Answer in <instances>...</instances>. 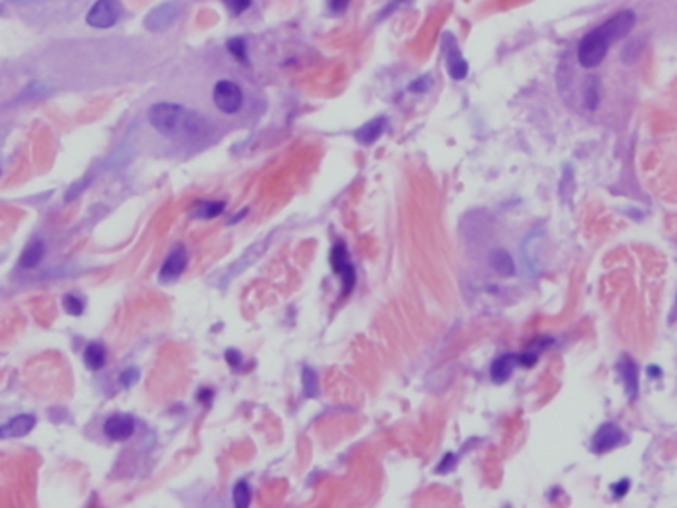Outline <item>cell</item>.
Returning <instances> with one entry per match:
<instances>
[{"label":"cell","mask_w":677,"mask_h":508,"mask_svg":"<svg viewBox=\"0 0 677 508\" xmlns=\"http://www.w3.org/2000/svg\"><path fill=\"white\" fill-rule=\"evenodd\" d=\"M515 362H521V356H515V354H505L501 358H497L491 366V380L493 382H505V380L511 376L513 368H515Z\"/></svg>","instance_id":"obj_13"},{"label":"cell","mask_w":677,"mask_h":508,"mask_svg":"<svg viewBox=\"0 0 677 508\" xmlns=\"http://www.w3.org/2000/svg\"><path fill=\"white\" fill-rule=\"evenodd\" d=\"M123 14V6L119 0H96V4L89 9L86 22L97 30H107L119 22Z\"/></svg>","instance_id":"obj_4"},{"label":"cell","mask_w":677,"mask_h":508,"mask_svg":"<svg viewBox=\"0 0 677 508\" xmlns=\"http://www.w3.org/2000/svg\"><path fill=\"white\" fill-rule=\"evenodd\" d=\"M224 4H226V9L230 10V14L240 16V14H244L246 10L250 9L252 0H224Z\"/></svg>","instance_id":"obj_23"},{"label":"cell","mask_w":677,"mask_h":508,"mask_svg":"<svg viewBox=\"0 0 677 508\" xmlns=\"http://www.w3.org/2000/svg\"><path fill=\"white\" fill-rule=\"evenodd\" d=\"M46 253V245L44 241L34 240L30 245H26V250L22 251V258H20V268L24 269H34L40 265V261L44 259Z\"/></svg>","instance_id":"obj_14"},{"label":"cell","mask_w":677,"mask_h":508,"mask_svg":"<svg viewBox=\"0 0 677 508\" xmlns=\"http://www.w3.org/2000/svg\"><path fill=\"white\" fill-rule=\"evenodd\" d=\"M489 263H491V268H493L499 275L511 277L513 273H515V263H513V258L505 250L493 251V253H491V258H489Z\"/></svg>","instance_id":"obj_15"},{"label":"cell","mask_w":677,"mask_h":508,"mask_svg":"<svg viewBox=\"0 0 677 508\" xmlns=\"http://www.w3.org/2000/svg\"><path fill=\"white\" fill-rule=\"evenodd\" d=\"M184 111H186V107H183V105L171 103V101H161V103L151 105L147 117L151 127H153L159 135L179 141L181 129H183Z\"/></svg>","instance_id":"obj_2"},{"label":"cell","mask_w":677,"mask_h":508,"mask_svg":"<svg viewBox=\"0 0 677 508\" xmlns=\"http://www.w3.org/2000/svg\"><path fill=\"white\" fill-rule=\"evenodd\" d=\"M104 433L111 441H127L135 433V420L131 415H111L104 422Z\"/></svg>","instance_id":"obj_8"},{"label":"cell","mask_w":677,"mask_h":508,"mask_svg":"<svg viewBox=\"0 0 677 508\" xmlns=\"http://www.w3.org/2000/svg\"><path fill=\"white\" fill-rule=\"evenodd\" d=\"M226 360L234 362V364H232V366H236V364H238V362H240V356H238V354H236V352H230V354H226Z\"/></svg>","instance_id":"obj_27"},{"label":"cell","mask_w":677,"mask_h":508,"mask_svg":"<svg viewBox=\"0 0 677 508\" xmlns=\"http://www.w3.org/2000/svg\"><path fill=\"white\" fill-rule=\"evenodd\" d=\"M250 499H252V494H250V487H248V482L240 481L234 487V492H232V500H234V504L238 508L248 507V504H250Z\"/></svg>","instance_id":"obj_20"},{"label":"cell","mask_w":677,"mask_h":508,"mask_svg":"<svg viewBox=\"0 0 677 508\" xmlns=\"http://www.w3.org/2000/svg\"><path fill=\"white\" fill-rule=\"evenodd\" d=\"M443 52H446V61H448V73L451 79L461 81V79L468 76V61L461 58V52L458 50V44L453 40V36L446 34L443 36Z\"/></svg>","instance_id":"obj_6"},{"label":"cell","mask_w":677,"mask_h":508,"mask_svg":"<svg viewBox=\"0 0 677 508\" xmlns=\"http://www.w3.org/2000/svg\"><path fill=\"white\" fill-rule=\"evenodd\" d=\"M137 380H139V370H137V368H127L125 372H121V376H119V384L125 386V388H129V386H133Z\"/></svg>","instance_id":"obj_24"},{"label":"cell","mask_w":677,"mask_h":508,"mask_svg":"<svg viewBox=\"0 0 677 508\" xmlns=\"http://www.w3.org/2000/svg\"><path fill=\"white\" fill-rule=\"evenodd\" d=\"M107 362V348L101 342H89L84 350V364L89 370H101Z\"/></svg>","instance_id":"obj_12"},{"label":"cell","mask_w":677,"mask_h":508,"mask_svg":"<svg viewBox=\"0 0 677 508\" xmlns=\"http://www.w3.org/2000/svg\"><path fill=\"white\" fill-rule=\"evenodd\" d=\"M61 307H64V310H66L68 315H71V317H79V315H84V310H86V303H84V299H79L78 295L68 293L61 297Z\"/></svg>","instance_id":"obj_18"},{"label":"cell","mask_w":677,"mask_h":508,"mask_svg":"<svg viewBox=\"0 0 677 508\" xmlns=\"http://www.w3.org/2000/svg\"><path fill=\"white\" fill-rule=\"evenodd\" d=\"M224 212V202H206V204H200L196 208L194 215L202 218V220H210V218H216Z\"/></svg>","instance_id":"obj_19"},{"label":"cell","mask_w":677,"mask_h":508,"mask_svg":"<svg viewBox=\"0 0 677 508\" xmlns=\"http://www.w3.org/2000/svg\"><path fill=\"white\" fill-rule=\"evenodd\" d=\"M226 48H228V52L232 54L238 61H246V58H248V54H246V40H244V38H232L230 42L226 44Z\"/></svg>","instance_id":"obj_21"},{"label":"cell","mask_w":677,"mask_h":508,"mask_svg":"<svg viewBox=\"0 0 677 508\" xmlns=\"http://www.w3.org/2000/svg\"><path fill=\"white\" fill-rule=\"evenodd\" d=\"M384 125H386V121L382 119V117L371 121V123H366L365 127H361V129L356 131V138H358L363 145H371V143H374L376 138L381 137L382 131H384Z\"/></svg>","instance_id":"obj_16"},{"label":"cell","mask_w":677,"mask_h":508,"mask_svg":"<svg viewBox=\"0 0 677 508\" xmlns=\"http://www.w3.org/2000/svg\"><path fill=\"white\" fill-rule=\"evenodd\" d=\"M634 24L636 14L632 10H620L614 16L608 18L602 26L591 30V32L581 40L578 50H576L578 64L586 69L600 66V64L604 61V58H606L608 48L616 42V40L628 36V32H632Z\"/></svg>","instance_id":"obj_1"},{"label":"cell","mask_w":677,"mask_h":508,"mask_svg":"<svg viewBox=\"0 0 677 508\" xmlns=\"http://www.w3.org/2000/svg\"><path fill=\"white\" fill-rule=\"evenodd\" d=\"M87 178H84V181L81 182H78V184H74V186H71V192H68V194H66V200H74V196H76V194H81V188H84V186H86L87 184Z\"/></svg>","instance_id":"obj_26"},{"label":"cell","mask_w":677,"mask_h":508,"mask_svg":"<svg viewBox=\"0 0 677 508\" xmlns=\"http://www.w3.org/2000/svg\"><path fill=\"white\" fill-rule=\"evenodd\" d=\"M333 268H335V273L341 275L343 283H345V293H348V289L355 283V269L348 263L347 253H345V248H343V245H338V248H335V251H333Z\"/></svg>","instance_id":"obj_11"},{"label":"cell","mask_w":677,"mask_h":508,"mask_svg":"<svg viewBox=\"0 0 677 508\" xmlns=\"http://www.w3.org/2000/svg\"><path fill=\"white\" fill-rule=\"evenodd\" d=\"M620 372H622V376H624L628 394H630V397H634L636 390H638V372H636L634 362L622 360V364H620Z\"/></svg>","instance_id":"obj_17"},{"label":"cell","mask_w":677,"mask_h":508,"mask_svg":"<svg viewBox=\"0 0 677 508\" xmlns=\"http://www.w3.org/2000/svg\"><path fill=\"white\" fill-rule=\"evenodd\" d=\"M186 263H189L186 250H184L183 245H176V248L166 255L165 263H163V268H161V273H159V281H161V283H171L174 279H179V277L183 275L184 269H186Z\"/></svg>","instance_id":"obj_7"},{"label":"cell","mask_w":677,"mask_h":508,"mask_svg":"<svg viewBox=\"0 0 677 508\" xmlns=\"http://www.w3.org/2000/svg\"><path fill=\"white\" fill-rule=\"evenodd\" d=\"M212 105L220 115L226 117H236L240 115L246 103V95H244L242 86L234 79H218L212 87Z\"/></svg>","instance_id":"obj_3"},{"label":"cell","mask_w":677,"mask_h":508,"mask_svg":"<svg viewBox=\"0 0 677 508\" xmlns=\"http://www.w3.org/2000/svg\"><path fill=\"white\" fill-rule=\"evenodd\" d=\"M36 427V415L22 414L0 425V440H18L24 437Z\"/></svg>","instance_id":"obj_9"},{"label":"cell","mask_w":677,"mask_h":508,"mask_svg":"<svg viewBox=\"0 0 677 508\" xmlns=\"http://www.w3.org/2000/svg\"><path fill=\"white\" fill-rule=\"evenodd\" d=\"M622 440H624V435H622L620 427L614 425V423H606V425H602V427L596 431V435H594V440H592V447H594L596 453H606L610 449L616 447Z\"/></svg>","instance_id":"obj_10"},{"label":"cell","mask_w":677,"mask_h":508,"mask_svg":"<svg viewBox=\"0 0 677 508\" xmlns=\"http://www.w3.org/2000/svg\"><path fill=\"white\" fill-rule=\"evenodd\" d=\"M584 101H586V107L594 111L596 109V103H598V89H596V79L591 78L588 79V83H586V89H584Z\"/></svg>","instance_id":"obj_22"},{"label":"cell","mask_w":677,"mask_h":508,"mask_svg":"<svg viewBox=\"0 0 677 508\" xmlns=\"http://www.w3.org/2000/svg\"><path fill=\"white\" fill-rule=\"evenodd\" d=\"M179 4L176 2H165L161 6H156L145 18V28L151 32H165L166 28L174 24V20L179 16Z\"/></svg>","instance_id":"obj_5"},{"label":"cell","mask_w":677,"mask_h":508,"mask_svg":"<svg viewBox=\"0 0 677 508\" xmlns=\"http://www.w3.org/2000/svg\"><path fill=\"white\" fill-rule=\"evenodd\" d=\"M348 4H351V0H327V9L333 14H343L348 9Z\"/></svg>","instance_id":"obj_25"}]
</instances>
